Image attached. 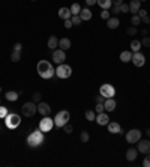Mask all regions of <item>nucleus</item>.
<instances>
[{
	"label": "nucleus",
	"mask_w": 150,
	"mask_h": 167,
	"mask_svg": "<svg viewBox=\"0 0 150 167\" xmlns=\"http://www.w3.org/2000/svg\"><path fill=\"white\" fill-rule=\"evenodd\" d=\"M36 71H38L39 77L45 78V80H47V78H51L53 75L56 74V69L53 68L51 62H48V60H39L38 65H36Z\"/></svg>",
	"instance_id": "1"
},
{
	"label": "nucleus",
	"mask_w": 150,
	"mask_h": 167,
	"mask_svg": "<svg viewBox=\"0 0 150 167\" xmlns=\"http://www.w3.org/2000/svg\"><path fill=\"white\" fill-rule=\"evenodd\" d=\"M44 131L41 130H36L33 133H30L27 135V145L29 146H32V148H38V146H41L42 143H44Z\"/></svg>",
	"instance_id": "2"
},
{
	"label": "nucleus",
	"mask_w": 150,
	"mask_h": 167,
	"mask_svg": "<svg viewBox=\"0 0 150 167\" xmlns=\"http://www.w3.org/2000/svg\"><path fill=\"white\" fill-rule=\"evenodd\" d=\"M69 119H71L69 111L68 110H62V111H59L57 115L54 116V125L59 126V128H63V125H66L69 122Z\"/></svg>",
	"instance_id": "3"
},
{
	"label": "nucleus",
	"mask_w": 150,
	"mask_h": 167,
	"mask_svg": "<svg viewBox=\"0 0 150 167\" xmlns=\"http://www.w3.org/2000/svg\"><path fill=\"white\" fill-rule=\"evenodd\" d=\"M21 124V117L18 116L17 113H8V116L5 117V125L8 126L9 130H15Z\"/></svg>",
	"instance_id": "4"
},
{
	"label": "nucleus",
	"mask_w": 150,
	"mask_h": 167,
	"mask_svg": "<svg viewBox=\"0 0 150 167\" xmlns=\"http://www.w3.org/2000/svg\"><path fill=\"white\" fill-rule=\"evenodd\" d=\"M21 111H23V115L27 117H33L36 113H38V106L35 104L33 101H30V102H26L23 104V107H21Z\"/></svg>",
	"instance_id": "5"
},
{
	"label": "nucleus",
	"mask_w": 150,
	"mask_h": 167,
	"mask_svg": "<svg viewBox=\"0 0 150 167\" xmlns=\"http://www.w3.org/2000/svg\"><path fill=\"white\" fill-rule=\"evenodd\" d=\"M71 74H72V68L69 65H65V63H60L56 69V75L59 78H69Z\"/></svg>",
	"instance_id": "6"
},
{
	"label": "nucleus",
	"mask_w": 150,
	"mask_h": 167,
	"mask_svg": "<svg viewBox=\"0 0 150 167\" xmlns=\"http://www.w3.org/2000/svg\"><path fill=\"white\" fill-rule=\"evenodd\" d=\"M99 93L102 96H105V98H113L114 95H116V89H114V86L110 83H104L101 86L99 89Z\"/></svg>",
	"instance_id": "7"
},
{
	"label": "nucleus",
	"mask_w": 150,
	"mask_h": 167,
	"mask_svg": "<svg viewBox=\"0 0 150 167\" xmlns=\"http://www.w3.org/2000/svg\"><path fill=\"white\" fill-rule=\"evenodd\" d=\"M54 126H56V125H54V119H51V117H48V116H44V119L39 122V130H41V131H44V133H48V131H51Z\"/></svg>",
	"instance_id": "8"
},
{
	"label": "nucleus",
	"mask_w": 150,
	"mask_h": 167,
	"mask_svg": "<svg viewBox=\"0 0 150 167\" xmlns=\"http://www.w3.org/2000/svg\"><path fill=\"white\" fill-rule=\"evenodd\" d=\"M141 131L140 130H129L128 133H126V142L134 145V143H137L140 139H141Z\"/></svg>",
	"instance_id": "9"
},
{
	"label": "nucleus",
	"mask_w": 150,
	"mask_h": 167,
	"mask_svg": "<svg viewBox=\"0 0 150 167\" xmlns=\"http://www.w3.org/2000/svg\"><path fill=\"white\" fill-rule=\"evenodd\" d=\"M65 60H66V53H65V50H62V48L53 50V62H54V63L60 65V63H63Z\"/></svg>",
	"instance_id": "10"
},
{
	"label": "nucleus",
	"mask_w": 150,
	"mask_h": 167,
	"mask_svg": "<svg viewBox=\"0 0 150 167\" xmlns=\"http://www.w3.org/2000/svg\"><path fill=\"white\" fill-rule=\"evenodd\" d=\"M131 62H132L137 68H141V66H144V63H146V56H144L143 53H140V51H135V53H132Z\"/></svg>",
	"instance_id": "11"
},
{
	"label": "nucleus",
	"mask_w": 150,
	"mask_h": 167,
	"mask_svg": "<svg viewBox=\"0 0 150 167\" xmlns=\"http://www.w3.org/2000/svg\"><path fill=\"white\" fill-rule=\"evenodd\" d=\"M138 145H137V149H138V152H141V154H144V155H147V154H150V142L149 140H138Z\"/></svg>",
	"instance_id": "12"
},
{
	"label": "nucleus",
	"mask_w": 150,
	"mask_h": 167,
	"mask_svg": "<svg viewBox=\"0 0 150 167\" xmlns=\"http://www.w3.org/2000/svg\"><path fill=\"white\" fill-rule=\"evenodd\" d=\"M95 122L98 124V125H101V126H107L108 125V122H110V117H108V115L107 113H98L96 115V119H95Z\"/></svg>",
	"instance_id": "13"
},
{
	"label": "nucleus",
	"mask_w": 150,
	"mask_h": 167,
	"mask_svg": "<svg viewBox=\"0 0 150 167\" xmlns=\"http://www.w3.org/2000/svg\"><path fill=\"white\" fill-rule=\"evenodd\" d=\"M117 107V102L114 98H105L104 101V109L107 110V111H114Z\"/></svg>",
	"instance_id": "14"
},
{
	"label": "nucleus",
	"mask_w": 150,
	"mask_h": 167,
	"mask_svg": "<svg viewBox=\"0 0 150 167\" xmlns=\"http://www.w3.org/2000/svg\"><path fill=\"white\" fill-rule=\"evenodd\" d=\"M107 128H108V133L111 134H122V126L119 122H108Z\"/></svg>",
	"instance_id": "15"
},
{
	"label": "nucleus",
	"mask_w": 150,
	"mask_h": 167,
	"mask_svg": "<svg viewBox=\"0 0 150 167\" xmlns=\"http://www.w3.org/2000/svg\"><path fill=\"white\" fill-rule=\"evenodd\" d=\"M38 111H39V115H42V116H48L51 113V107L47 102H39V104H38Z\"/></svg>",
	"instance_id": "16"
},
{
	"label": "nucleus",
	"mask_w": 150,
	"mask_h": 167,
	"mask_svg": "<svg viewBox=\"0 0 150 167\" xmlns=\"http://www.w3.org/2000/svg\"><path fill=\"white\" fill-rule=\"evenodd\" d=\"M140 9H141V2L140 0H131V3H129V12L138 14Z\"/></svg>",
	"instance_id": "17"
},
{
	"label": "nucleus",
	"mask_w": 150,
	"mask_h": 167,
	"mask_svg": "<svg viewBox=\"0 0 150 167\" xmlns=\"http://www.w3.org/2000/svg\"><path fill=\"white\" fill-rule=\"evenodd\" d=\"M137 157H138V149L129 148V149L126 150V160H128V161H135Z\"/></svg>",
	"instance_id": "18"
},
{
	"label": "nucleus",
	"mask_w": 150,
	"mask_h": 167,
	"mask_svg": "<svg viewBox=\"0 0 150 167\" xmlns=\"http://www.w3.org/2000/svg\"><path fill=\"white\" fill-rule=\"evenodd\" d=\"M57 14H59V17L62 18V20H69V18L72 17V14H71V9H69V8H60Z\"/></svg>",
	"instance_id": "19"
},
{
	"label": "nucleus",
	"mask_w": 150,
	"mask_h": 167,
	"mask_svg": "<svg viewBox=\"0 0 150 167\" xmlns=\"http://www.w3.org/2000/svg\"><path fill=\"white\" fill-rule=\"evenodd\" d=\"M119 24H120V20L117 17H113V18L110 17L108 20H107V27H108V29H117Z\"/></svg>",
	"instance_id": "20"
},
{
	"label": "nucleus",
	"mask_w": 150,
	"mask_h": 167,
	"mask_svg": "<svg viewBox=\"0 0 150 167\" xmlns=\"http://www.w3.org/2000/svg\"><path fill=\"white\" fill-rule=\"evenodd\" d=\"M59 47L65 51L69 50V48H71V39H69V38H62V39L59 41Z\"/></svg>",
	"instance_id": "21"
},
{
	"label": "nucleus",
	"mask_w": 150,
	"mask_h": 167,
	"mask_svg": "<svg viewBox=\"0 0 150 167\" xmlns=\"http://www.w3.org/2000/svg\"><path fill=\"white\" fill-rule=\"evenodd\" d=\"M47 45H48V48H51V50H56L59 47V39L54 36V35H51L48 42H47Z\"/></svg>",
	"instance_id": "22"
},
{
	"label": "nucleus",
	"mask_w": 150,
	"mask_h": 167,
	"mask_svg": "<svg viewBox=\"0 0 150 167\" xmlns=\"http://www.w3.org/2000/svg\"><path fill=\"white\" fill-rule=\"evenodd\" d=\"M131 59H132V51H122V53H120V60H122L123 63L131 62Z\"/></svg>",
	"instance_id": "23"
},
{
	"label": "nucleus",
	"mask_w": 150,
	"mask_h": 167,
	"mask_svg": "<svg viewBox=\"0 0 150 167\" xmlns=\"http://www.w3.org/2000/svg\"><path fill=\"white\" fill-rule=\"evenodd\" d=\"M80 17H81V20H83V21L90 20V18H92V11H90V9H87V8L81 9V12H80Z\"/></svg>",
	"instance_id": "24"
},
{
	"label": "nucleus",
	"mask_w": 150,
	"mask_h": 167,
	"mask_svg": "<svg viewBox=\"0 0 150 167\" xmlns=\"http://www.w3.org/2000/svg\"><path fill=\"white\" fill-rule=\"evenodd\" d=\"M138 15L141 18V21H144L146 24H150V18H149V15H147V11H146V9H140V11H138Z\"/></svg>",
	"instance_id": "25"
},
{
	"label": "nucleus",
	"mask_w": 150,
	"mask_h": 167,
	"mask_svg": "<svg viewBox=\"0 0 150 167\" xmlns=\"http://www.w3.org/2000/svg\"><path fill=\"white\" fill-rule=\"evenodd\" d=\"M18 95H20L18 92H14V91H9V92L5 93V98H6L8 101H17V100H18Z\"/></svg>",
	"instance_id": "26"
},
{
	"label": "nucleus",
	"mask_w": 150,
	"mask_h": 167,
	"mask_svg": "<svg viewBox=\"0 0 150 167\" xmlns=\"http://www.w3.org/2000/svg\"><path fill=\"white\" fill-rule=\"evenodd\" d=\"M131 50L135 53V51H140L141 50V41H138V39H134L131 42Z\"/></svg>",
	"instance_id": "27"
},
{
	"label": "nucleus",
	"mask_w": 150,
	"mask_h": 167,
	"mask_svg": "<svg viewBox=\"0 0 150 167\" xmlns=\"http://www.w3.org/2000/svg\"><path fill=\"white\" fill-rule=\"evenodd\" d=\"M96 5H99L102 9H108V8H111L113 2H111V0H98V3H96Z\"/></svg>",
	"instance_id": "28"
},
{
	"label": "nucleus",
	"mask_w": 150,
	"mask_h": 167,
	"mask_svg": "<svg viewBox=\"0 0 150 167\" xmlns=\"http://www.w3.org/2000/svg\"><path fill=\"white\" fill-rule=\"evenodd\" d=\"M69 9H71V14H72V15H80V12H81V6H80L78 3H74Z\"/></svg>",
	"instance_id": "29"
},
{
	"label": "nucleus",
	"mask_w": 150,
	"mask_h": 167,
	"mask_svg": "<svg viewBox=\"0 0 150 167\" xmlns=\"http://www.w3.org/2000/svg\"><path fill=\"white\" fill-rule=\"evenodd\" d=\"M84 116H86V119H87V120H90V122H93V120L96 119V113H95L93 110H87Z\"/></svg>",
	"instance_id": "30"
},
{
	"label": "nucleus",
	"mask_w": 150,
	"mask_h": 167,
	"mask_svg": "<svg viewBox=\"0 0 150 167\" xmlns=\"http://www.w3.org/2000/svg\"><path fill=\"white\" fill-rule=\"evenodd\" d=\"M20 59H21V51H17V50L12 51L11 60H12V62H20Z\"/></svg>",
	"instance_id": "31"
},
{
	"label": "nucleus",
	"mask_w": 150,
	"mask_h": 167,
	"mask_svg": "<svg viewBox=\"0 0 150 167\" xmlns=\"http://www.w3.org/2000/svg\"><path fill=\"white\" fill-rule=\"evenodd\" d=\"M140 23H141V18H140V15H138V14H134L132 18H131V24L137 27V26L140 24Z\"/></svg>",
	"instance_id": "32"
},
{
	"label": "nucleus",
	"mask_w": 150,
	"mask_h": 167,
	"mask_svg": "<svg viewBox=\"0 0 150 167\" xmlns=\"http://www.w3.org/2000/svg\"><path fill=\"white\" fill-rule=\"evenodd\" d=\"M71 21H72V24L74 26H80L81 23H83V20H81L80 15H72V17H71Z\"/></svg>",
	"instance_id": "33"
},
{
	"label": "nucleus",
	"mask_w": 150,
	"mask_h": 167,
	"mask_svg": "<svg viewBox=\"0 0 150 167\" xmlns=\"http://www.w3.org/2000/svg\"><path fill=\"white\" fill-rule=\"evenodd\" d=\"M8 113H9L8 107H2L0 106V119H5V117L8 116Z\"/></svg>",
	"instance_id": "34"
},
{
	"label": "nucleus",
	"mask_w": 150,
	"mask_h": 167,
	"mask_svg": "<svg viewBox=\"0 0 150 167\" xmlns=\"http://www.w3.org/2000/svg\"><path fill=\"white\" fill-rule=\"evenodd\" d=\"M89 139H90V135H89V133H87V131H83V133H81V135H80V140H81L83 143L89 142Z\"/></svg>",
	"instance_id": "35"
},
{
	"label": "nucleus",
	"mask_w": 150,
	"mask_h": 167,
	"mask_svg": "<svg viewBox=\"0 0 150 167\" xmlns=\"http://www.w3.org/2000/svg\"><path fill=\"white\" fill-rule=\"evenodd\" d=\"M141 45H144L146 48H149V47H150V36H143Z\"/></svg>",
	"instance_id": "36"
},
{
	"label": "nucleus",
	"mask_w": 150,
	"mask_h": 167,
	"mask_svg": "<svg viewBox=\"0 0 150 167\" xmlns=\"http://www.w3.org/2000/svg\"><path fill=\"white\" fill-rule=\"evenodd\" d=\"M129 12V5L128 3H122L120 5V14H128Z\"/></svg>",
	"instance_id": "37"
},
{
	"label": "nucleus",
	"mask_w": 150,
	"mask_h": 167,
	"mask_svg": "<svg viewBox=\"0 0 150 167\" xmlns=\"http://www.w3.org/2000/svg\"><path fill=\"white\" fill-rule=\"evenodd\" d=\"M137 32H138V29L135 27V26H131L128 30H126V33L128 35H131V36H134V35H137Z\"/></svg>",
	"instance_id": "38"
},
{
	"label": "nucleus",
	"mask_w": 150,
	"mask_h": 167,
	"mask_svg": "<svg viewBox=\"0 0 150 167\" xmlns=\"http://www.w3.org/2000/svg\"><path fill=\"white\" fill-rule=\"evenodd\" d=\"M101 18H102V20H105V21L108 20V18H110L108 9H102V12H101Z\"/></svg>",
	"instance_id": "39"
},
{
	"label": "nucleus",
	"mask_w": 150,
	"mask_h": 167,
	"mask_svg": "<svg viewBox=\"0 0 150 167\" xmlns=\"http://www.w3.org/2000/svg\"><path fill=\"white\" fill-rule=\"evenodd\" d=\"M113 8H111V11H113V14L114 15H119L120 14V5H111Z\"/></svg>",
	"instance_id": "40"
},
{
	"label": "nucleus",
	"mask_w": 150,
	"mask_h": 167,
	"mask_svg": "<svg viewBox=\"0 0 150 167\" xmlns=\"http://www.w3.org/2000/svg\"><path fill=\"white\" fill-rule=\"evenodd\" d=\"M32 98H33V102H41V98H42V95L39 92H35L33 93V96H32Z\"/></svg>",
	"instance_id": "41"
},
{
	"label": "nucleus",
	"mask_w": 150,
	"mask_h": 167,
	"mask_svg": "<svg viewBox=\"0 0 150 167\" xmlns=\"http://www.w3.org/2000/svg\"><path fill=\"white\" fill-rule=\"evenodd\" d=\"M63 131L66 134H71L72 133V125H69V122H68L66 125H63Z\"/></svg>",
	"instance_id": "42"
},
{
	"label": "nucleus",
	"mask_w": 150,
	"mask_h": 167,
	"mask_svg": "<svg viewBox=\"0 0 150 167\" xmlns=\"http://www.w3.org/2000/svg\"><path fill=\"white\" fill-rule=\"evenodd\" d=\"M143 166H144V167H150V154H147V155H146V158H144V161H143Z\"/></svg>",
	"instance_id": "43"
},
{
	"label": "nucleus",
	"mask_w": 150,
	"mask_h": 167,
	"mask_svg": "<svg viewBox=\"0 0 150 167\" xmlns=\"http://www.w3.org/2000/svg\"><path fill=\"white\" fill-rule=\"evenodd\" d=\"M95 101H96V104H104V101H105V96H102V95H98V96L95 98Z\"/></svg>",
	"instance_id": "44"
},
{
	"label": "nucleus",
	"mask_w": 150,
	"mask_h": 167,
	"mask_svg": "<svg viewBox=\"0 0 150 167\" xmlns=\"http://www.w3.org/2000/svg\"><path fill=\"white\" fill-rule=\"evenodd\" d=\"M95 110H96V113H102L104 111V104H96V107H95Z\"/></svg>",
	"instance_id": "45"
},
{
	"label": "nucleus",
	"mask_w": 150,
	"mask_h": 167,
	"mask_svg": "<svg viewBox=\"0 0 150 167\" xmlns=\"http://www.w3.org/2000/svg\"><path fill=\"white\" fill-rule=\"evenodd\" d=\"M72 21H71V18H69V20H65V27H66V29H71V27H72Z\"/></svg>",
	"instance_id": "46"
},
{
	"label": "nucleus",
	"mask_w": 150,
	"mask_h": 167,
	"mask_svg": "<svg viewBox=\"0 0 150 167\" xmlns=\"http://www.w3.org/2000/svg\"><path fill=\"white\" fill-rule=\"evenodd\" d=\"M21 48H23V45L20 44V42H17L15 45H14V50H17V51H21Z\"/></svg>",
	"instance_id": "47"
},
{
	"label": "nucleus",
	"mask_w": 150,
	"mask_h": 167,
	"mask_svg": "<svg viewBox=\"0 0 150 167\" xmlns=\"http://www.w3.org/2000/svg\"><path fill=\"white\" fill-rule=\"evenodd\" d=\"M86 3H87L89 6H93V5H96V3H98V0H86Z\"/></svg>",
	"instance_id": "48"
},
{
	"label": "nucleus",
	"mask_w": 150,
	"mask_h": 167,
	"mask_svg": "<svg viewBox=\"0 0 150 167\" xmlns=\"http://www.w3.org/2000/svg\"><path fill=\"white\" fill-rule=\"evenodd\" d=\"M113 2V5H122L123 3V0H111Z\"/></svg>",
	"instance_id": "49"
},
{
	"label": "nucleus",
	"mask_w": 150,
	"mask_h": 167,
	"mask_svg": "<svg viewBox=\"0 0 150 167\" xmlns=\"http://www.w3.org/2000/svg\"><path fill=\"white\" fill-rule=\"evenodd\" d=\"M141 35H144V36H147V30H146V29H143V30H141Z\"/></svg>",
	"instance_id": "50"
},
{
	"label": "nucleus",
	"mask_w": 150,
	"mask_h": 167,
	"mask_svg": "<svg viewBox=\"0 0 150 167\" xmlns=\"http://www.w3.org/2000/svg\"><path fill=\"white\" fill-rule=\"evenodd\" d=\"M147 135H149V137H150V128H149V130H147Z\"/></svg>",
	"instance_id": "51"
},
{
	"label": "nucleus",
	"mask_w": 150,
	"mask_h": 167,
	"mask_svg": "<svg viewBox=\"0 0 150 167\" xmlns=\"http://www.w3.org/2000/svg\"><path fill=\"white\" fill-rule=\"evenodd\" d=\"M149 35H150V24H149Z\"/></svg>",
	"instance_id": "52"
},
{
	"label": "nucleus",
	"mask_w": 150,
	"mask_h": 167,
	"mask_svg": "<svg viewBox=\"0 0 150 167\" xmlns=\"http://www.w3.org/2000/svg\"><path fill=\"white\" fill-rule=\"evenodd\" d=\"M140 2H146V0H140Z\"/></svg>",
	"instance_id": "53"
},
{
	"label": "nucleus",
	"mask_w": 150,
	"mask_h": 167,
	"mask_svg": "<svg viewBox=\"0 0 150 167\" xmlns=\"http://www.w3.org/2000/svg\"><path fill=\"white\" fill-rule=\"evenodd\" d=\"M0 92H2V87H0Z\"/></svg>",
	"instance_id": "54"
},
{
	"label": "nucleus",
	"mask_w": 150,
	"mask_h": 167,
	"mask_svg": "<svg viewBox=\"0 0 150 167\" xmlns=\"http://www.w3.org/2000/svg\"><path fill=\"white\" fill-rule=\"evenodd\" d=\"M32 2H36V0H32Z\"/></svg>",
	"instance_id": "55"
},
{
	"label": "nucleus",
	"mask_w": 150,
	"mask_h": 167,
	"mask_svg": "<svg viewBox=\"0 0 150 167\" xmlns=\"http://www.w3.org/2000/svg\"><path fill=\"white\" fill-rule=\"evenodd\" d=\"M0 130H2V126H0Z\"/></svg>",
	"instance_id": "56"
}]
</instances>
